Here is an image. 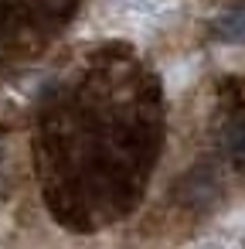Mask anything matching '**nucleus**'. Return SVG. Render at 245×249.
<instances>
[{"label": "nucleus", "instance_id": "obj_1", "mask_svg": "<svg viewBox=\"0 0 245 249\" xmlns=\"http://www.w3.org/2000/svg\"><path fill=\"white\" fill-rule=\"evenodd\" d=\"M214 35H218L221 41H231V45L245 41V11H228V14H221V18L214 21Z\"/></svg>", "mask_w": 245, "mask_h": 249}, {"label": "nucleus", "instance_id": "obj_2", "mask_svg": "<svg viewBox=\"0 0 245 249\" xmlns=\"http://www.w3.org/2000/svg\"><path fill=\"white\" fill-rule=\"evenodd\" d=\"M225 150H228V157H231V160L245 164V123L228 126V133H225Z\"/></svg>", "mask_w": 245, "mask_h": 249}]
</instances>
